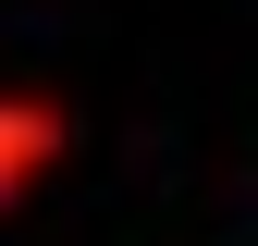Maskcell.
<instances>
[{"mask_svg": "<svg viewBox=\"0 0 258 246\" xmlns=\"http://www.w3.org/2000/svg\"><path fill=\"white\" fill-rule=\"evenodd\" d=\"M61 148H74V111H61L49 86H0V209L37 172H61Z\"/></svg>", "mask_w": 258, "mask_h": 246, "instance_id": "obj_1", "label": "cell"}]
</instances>
